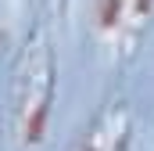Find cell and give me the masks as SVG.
Instances as JSON below:
<instances>
[{
	"label": "cell",
	"mask_w": 154,
	"mask_h": 151,
	"mask_svg": "<svg viewBox=\"0 0 154 151\" xmlns=\"http://www.w3.org/2000/svg\"><path fill=\"white\" fill-rule=\"evenodd\" d=\"M118 7H122V0H104V4H100V22H104V25H111V22H115Z\"/></svg>",
	"instance_id": "6da1fadb"
}]
</instances>
